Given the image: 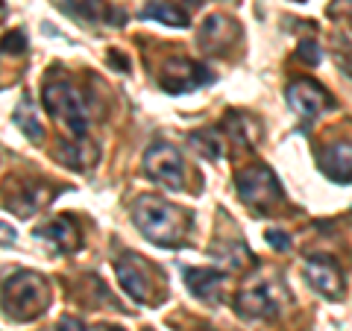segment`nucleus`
<instances>
[{"mask_svg":"<svg viewBox=\"0 0 352 331\" xmlns=\"http://www.w3.org/2000/svg\"><path fill=\"white\" fill-rule=\"evenodd\" d=\"M132 223L138 226V231L150 240V244L176 247L185 238L188 217H185V212H179L176 205H170L168 200H162V196L144 194L132 203Z\"/></svg>","mask_w":352,"mask_h":331,"instance_id":"f257e3e1","label":"nucleus"},{"mask_svg":"<svg viewBox=\"0 0 352 331\" xmlns=\"http://www.w3.org/2000/svg\"><path fill=\"white\" fill-rule=\"evenodd\" d=\"M47 302H50L47 282L32 270H18L3 284V308L18 323H27V319H36L38 314H44Z\"/></svg>","mask_w":352,"mask_h":331,"instance_id":"f03ea898","label":"nucleus"},{"mask_svg":"<svg viewBox=\"0 0 352 331\" xmlns=\"http://www.w3.org/2000/svg\"><path fill=\"white\" fill-rule=\"evenodd\" d=\"M235 185H238V196L250 212H256L258 217L261 214H270L276 208L285 194H282V185L276 179V173L264 164H252V168L241 170L235 176Z\"/></svg>","mask_w":352,"mask_h":331,"instance_id":"7ed1b4c3","label":"nucleus"},{"mask_svg":"<svg viewBox=\"0 0 352 331\" xmlns=\"http://www.w3.org/2000/svg\"><path fill=\"white\" fill-rule=\"evenodd\" d=\"M44 106L47 112L62 120V126L71 132L74 138H85L88 132V109H85V97L80 94V88H74L68 80L59 82H47L44 85Z\"/></svg>","mask_w":352,"mask_h":331,"instance_id":"20e7f679","label":"nucleus"},{"mask_svg":"<svg viewBox=\"0 0 352 331\" xmlns=\"http://www.w3.org/2000/svg\"><path fill=\"white\" fill-rule=\"evenodd\" d=\"M235 308L244 319H267L276 317L282 308V288L270 275H252L235 296Z\"/></svg>","mask_w":352,"mask_h":331,"instance_id":"39448f33","label":"nucleus"},{"mask_svg":"<svg viewBox=\"0 0 352 331\" xmlns=\"http://www.w3.org/2000/svg\"><path fill=\"white\" fill-rule=\"evenodd\" d=\"M144 170L156 185L168 187V191H182L185 187V164L179 150L173 144H153L144 152Z\"/></svg>","mask_w":352,"mask_h":331,"instance_id":"423d86ee","label":"nucleus"},{"mask_svg":"<svg viewBox=\"0 0 352 331\" xmlns=\"http://www.w3.org/2000/svg\"><path fill=\"white\" fill-rule=\"evenodd\" d=\"M288 106L294 109L300 120H314L323 112H329V109H335V100L323 85H317L308 76H300V80H294L288 85Z\"/></svg>","mask_w":352,"mask_h":331,"instance_id":"0eeeda50","label":"nucleus"},{"mask_svg":"<svg viewBox=\"0 0 352 331\" xmlns=\"http://www.w3.org/2000/svg\"><path fill=\"white\" fill-rule=\"evenodd\" d=\"M214 76L212 71H206L203 65L197 62H188V59H176V62H168V68L162 71L159 82L168 94H185V91H194L200 85H208Z\"/></svg>","mask_w":352,"mask_h":331,"instance_id":"6e6552de","label":"nucleus"},{"mask_svg":"<svg viewBox=\"0 0 352 331\" xmlns=\"http://www.w3.org/2000/svg\"><path fill=\"white\" fill-rule=\"evenodd\" d=\"M115 273H118V282L120 288H124L129 293V299L135 302H150V270L144 258L132 255V252H126V255H120L115 261Z\"/></svg>","mask_w":352,"mask_h":331,"instance_id":"1a4fd4ad","label":"nucleus"},{"mask_svg":"<svg viewBox=\"0 0 352 331\" xmlns=\"http://www.w3.org/2000/svg\"><path fill=\"white\" fill-rule=\"evenodd\" d=\"M317 164L332 182H352V141H329L317 150Z\"/></svg>","mask_w":352,"mask_h":331,"instance_id":"9d476101","label":"nucleus"},{"mask_svg":"<svg viewBox=\"0 0 352 331\" xmlns=\"http://www.w3.org/2000/svg\"><path fill=\"white\" fill-rule=\"evenodd\" d=\"M305 279L326 299H340L344 296V279H340V270L332 258H308Z\"/></svg>","mask_w":352,"mask_h":331,"instance_id":"9b49d317","label":"nucleus"},{"mask_svg":"<svg viewBox=\"0 0 352 331\" xmlns=\"http://www.w3.org/2000/svg\"><path fill=\"white\" fill-rule=\"evenodd\" d=\"M185 284L188 290L206 305H220L223 302V284L226 275L212 267H197V270H185Z\"/></svg>","mask_w":352,"mask_h":331,"instance_id":"f8f14e48","label":"nucleus"},{"mask_svg":"<svg viewBox=\"0 0 352 331\" xmlns=\"http://www.w3.org/2000/svg\"><path fill=\"white\" fill-rule=\"evenodd\" d=\"M36 238H44L59 252H74L76 247H80V229L74 226L71 217H53V220H47V223H41L36 229Z\"/></svg>","mask_w":352,"mask_h":331,"instance_id":"ddd939ff","label":"nucleus"},{"mask_svg":"<svg viewBox=\"0 0 352 331\" xmlns=\"http://www.w3.org/2000/svg\"><path fill=\"white\" fill-rule=\"evenodd\" d=\"M238 38V24L235 21H229L223 15H212L206 18V24L200 27V44L206 50L212 53H220L223 47H229Z\"/></svg>","mask_w":352,"mask_h":331,"instance_id":"4468645a","label":"nucleus"},{"mask_svg":"<svg viewBox=\"0 0 352 331\" xmlns=\"http://www.w3.org/2000/svg\"><path fill=\"white\" fill-rule=\"evenodd\" d=\"M50 187H38L36 182H27V185H21L15 187V194L9 196V208L18 214V217H30V214H36L38 208H44L50 203Z\"/></svg>","mask_w":352,"mask_h":331,"instance_id":"2eb2a0df","label":"nucleus"},{"mask_svg":"<svg viewBox=\"0 0 352 331\" xmlns=\"http://www.w3.org/2000/svg\"><path fill=\"white\" fill-rule=\"evenodd\" d=\"M56 159L62 164H68L71 170H88L97 159H100V150H97L91 141H85V138L62 141L59 150H56Z\"/></svg>","mask_w":352,"mask_h":331,"instance_id":"dca6fc26","label":"nucleus"},{"mask_svg":"<svg viewBox=\"0 0 352 331\" xmlns=\"http://www.w3.org/2000/svg\"><path fill=\"white\" fill-rule=\"evenodd\" d=\"M59 6L82 24H103L112 18V9L106 0H59Z\"/></svg>","mask_w":352,"mask_h":331,"instance_id":"f3484780","label":"nucleus"},{"mask_svg":"<svg viewBox=\"0 0 352 331\" xmlns=\"http://www.w3.org/2000/svg\"><path fill=\"white\" fill-rule=\"evenodd\" d=\"M141 18L144 21H162V24L176 27V30H185L191 24L188 12H182V9L173 6V3H164V0H153V3H147L144 9H141Z\"/></svg>","mask_w":352,"mask_h":331,"instance_id":"a211bd4d","label":"nucleus"},{"mask_svg":"<svg viewBox=\"0 0 352 331\" xmlns=\"http://www.w3.org/2000/svg\"><path fill=\"white\" fill-rule=\"evenodd\" d=\"M12 120H15V126L24 132L30 141H36V144H38V141L44 138V129H41L38 115H36V103H32L30 97H21V103L15 106V112H12Z\"/></svg>","mask_w":352,"mask_h":331,"instance_id":"6ab92c4d","label":"nucleus"},{"mask_svg":"<svg viewBox=\"0 0 352 331\" xmlns=\"http://www.w3.org/2000/svg\"><path fill=\"white\" fill-rule=\"evenodd\" d=\"M191 141H194V147L200 150L203 156H208V159H220V156H223V144H220V138H217V132H214V129L194 132Z\"/></svg>","mask_w":352,"mask_h":331,"instance_id":"aec40b11","label":"nucleus"},{"mask_svg":"<svg viewBox=\"0 0 352 331\" xmlns=\"http://www.w3.org/2000/svg\"><path fill=\"white\" fill-rule=\"evenodd\" d=\"M30 41H27V32L24 30H9L3 38H0V50L3 53H15V56H21V53H27Z\"/></svg>","mask_w":352,"mask_h":331,"instance_id":"412c9836","label":"nucleus"},{"mask_svg":"<svg viewBox=\"0 0 352 331\" xmlns=\"http://www.w3.org/2000/svg\"><path fill=\"white\" fill-rule=\"evenodd\" d=\"M296 59L305 62L308 68H317L323 59V53H320V44H317L314 38H302L300 41V50H296Z\"/></svg>","mask_w":352,"mask_h":331,"instance_id":"4be33fe9","label":"nucleus"},{"mask_svg":"<svg viewBox=\"0 0 352 331\" xmlns=\"http://www.w3.org/2000/svg\"><path fill=\"white\" fill-rule=\"evenodd\" d=\"M267 244H270L273 249L285 252V249L291 247V240H288V235H285V231H279V229H270V231H267Z\"/></svg>","mask_w":352,"mask_h":331,"instance_id":"5701e85b","label":"nucleus"},{"mask_svg":"<svg viewBox=\"0 0 352 331\" xmlns=\"http://www.w3.org/2000/svg\"><path fill=\"white\" fill-rule=\"evenodd\" d=\"M56 331H85V326L76 317H62L56 323Z\"/></svg>","mask_w":352,"mask_h":331,"instance_id":"b1692460","label":"nucleus"},{"mask_svg":"<svg viewBox=\"0 0 352 331\" xmlns=\"http://www.w3.org/2000/svg\"><path fill=\"white\" fill-rule=\"evenodd\" d=\"M109 62H112L118 71H129V59H124L118 50H109Z\"/></svg>","mask_w":352,"mask_h":331,"instance_id":"393cba45","label":"nucleus"},{"mask_svg":"<svg viewBox=\"0 0 352 331\" xmlns=\"http://www.w3.org/2000/svg\"><path fill=\"white\" fill-rule=\"evenodd\" d=\"M3 12H6V9H3V3H0V18H3Z\"/></svg>","mask_w":352,"mask_h":331,"instance_id":"a878e982","label":"nucleus"}]
</instances>
